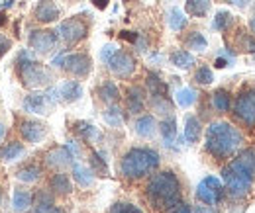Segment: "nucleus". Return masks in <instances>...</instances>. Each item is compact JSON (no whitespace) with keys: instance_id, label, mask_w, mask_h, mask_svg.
Wrapping results in <instances>:
<instances>
[{"instance_id":"42","label":"nucleus","mask_w":255,"mask_h":213,"mask_svg":"<svg viewBox=\"0 0 255 213\" xmlns=\"http://www.w3.org/2000/svg\"><path fill=\"white\" fill-rule=\"evenodd\" d=\"M120 39H124V41H128V43H137V39H139V33L137 31H128V30H124V31H120V35H118Z\"/></svg>"},{"instance_id":"24","label":"nucleus","mask_w":255,"mask_h":213,"mask_svg":"<svg viewBox=\"0 0 255 213\" xmlns=\"http://www.w3.org/2000/svg\"><path fill=\"white\" fill-rule=\"evenodd\" d=\"M236 24H238V20H236V16L232 12L220 10V12H216V16L212 20V30H216L218 33H222V35H228L230 31H234Z\"/></svg>"},{"instance_id":"15","label":"nucleus","mask_w":255,"mask_h":213,"mask_svg":"<svg viewBox=\"0 0 255 213\" xmlns=\"http://www.w3.org/2000/svg\"><path fill=\"white\" fill-rule=\"evenodd\" d=\"M18 133L22 135V139L26 143H41L47 137V125L37 120L24 118L18 122Z\"/></svg>"},{"instance_id":"35","label":"nucleus","mask_w":255,"mask_h":213,"mask_svg":"<svg viewBox=\"0 0 255 213\" xmlns=\"http://www.w3.org/2000/svg\"><path fill=\"white\" fill-rule=\"evenodd\" d=\"M24 154V145L20 141H10L0 149V160L2 162H14Z\"/></svg>"},{"instance_id":"52","label":"nucleus","mask_w":255,"mask_h":213,"mask_svg":"<svg viewBox=\"0 0 255 213\" xmlns=\"http://www.w3.org/2000/svg\"><path fill=\"white\" fill-rule=\"evenodd\" d=\"M4 133H6V127H4V125H2V123H0V139H2V137H4Z\"/></svg>"},{"instance_id":"46","label":"nucleus","mask_w":255,"mask_h":213,"mask_svg":"<svg viewBox=\"0 0 255 213\" xmlns=\"http://www.w3.org/2000/svg\"><path fill=\"white\" fill-rule=\"evenodd\" d=\"M224 4H232V6H236V8H240V10H246L250 4H252V0H222Z\"/></svg>"},{"instance_id":"13","label":"nucleus","mask_w":255,"mask_h":213,"mask_svg":"<svg viewBox=\"0 0 255 213\" xmlns=\"http://www.w3.org/2000/svg\"><path fill=\"white\" fill-rule=\"evenodd\" d=\"M234 39L232 43H228L226 49H230L232 53H246V55H255V35L252 31H248V28L238 26L234 30Z\"/></svg>"},{"instance_id":"20","label":"nucleus","mask_w":255,"mask_h":213,"mask_svg":"<svg viewBox=\"0 0 255 213\" xmlns=\"http://www.w3.org/2000/svg\"><path fill=\"white\" fill-rule=\"evenodd\" d=\"M202 137V120L194 114H187L185 116V133H183V139L189 143V145H194L198 143Z\"/></svg>"},{"instance_id":"47","label":"nucleus","mask_w":255,"mask_h":213,"mask_svg":"<svg viewBox=\"0 0 255 213\" xmlns=\"http://www.w3.org/2000/svg\"><path fill=\"white\" fill-rule=\"evenodd\" d=\"M232 61H234V57H216L214 59V67L216 69H226Z\"/></svg>"},{"instance_id":"38","label":"nucleus","mask_w":255,"mask_h":213,"mask_svg":"<svg viewBox=\"0 0 255 213\" xmlns=\"http://www.w3.org/2000/svg\"><path fill=\"white\" fill-rule=\"evenodd\" d=\"M192 80L198 86H210L214 82V72H212V69L208 65H198L194 74H192Z\"/></svg>"},{"instance_id":"4","label":"nucleus","mask_w":255,"mask_h":213,"mask_svg":"<svg viewBox=\"0 0 255 213\" xmlns=\"http://www.w3.org/2000/svg\"><path fill=\"white\" fill-rule=\"evenodd\" d=\"M161 154L151 147H131L118 162V174L126 182H139L159 170Z\"/></svg>"},{"instance_id":"49","label":"nucleus","mask_w":255,"mask_h":213,"mask_svg":"<svg viewBox=\"0 0 255 213\" xmlns=\"http://www.w3.org/2000/svg\"><path fill=\"white\" fill-rule=\"evenodd\" d=\"M108 2H110V0H93V4H95L98 10H104V8L108 6Z\"/></svg>"},{"instance_id":"45","label":"nucleus","mask_w":255,"mask_h":213,"mask_svg":"<svg viewBox=\"0 0 255 213\" xmlns=\"http://www.w3.org/2000/svg\"><path fill=\"white\" fill-rule=\"evenodd\" d=\"M114 51H116V47H114V45H110V43H108V45H104V47H102V51H100V59H102V63L108 61V59L112 57V53H114Z\"/></svg>"},{"instance_id":"19","label":"nucleus","mask_w":255,"mask_h":213,"mask_svg":"<svg viewBox=\"0 0 255 213\" xmlns=\"http://www.w3.org/2000/svg\"><path fill=\"white\" fill-rule=\"evenodd\" d=\"M157 129H159L157 120H155V116H151V114H141V116L135 120V123H133V131H135V135L141 137V139H151V137L157 133Z\"/></svg>"},{"instance_id":"43","label":"nucleus","mask_w":255,"mask_h":213,"mask_svg":"<svg viewBox=\"0 0 255 213\" xmlns=\"http://www.w3.org/2000/svg\"><path fill=\"white\" fill-rule=\"evenodd\" d=\"M10 49H12V39L0 33V57H4V55L10 51Z\"/></svg>"},{"instance_id":"44","label":"nucleus","mask_w":255,"mask_h":213,"mask_svg":"<svg viewBox=\"0 0 255 213\" xmlns=\"http://www.w3.org/2000/svg\"><path fill=\"white\" fill-rule=\"evenodd\" d=\"M165 213H192V208L187 202H181V204H177L175 208H171L169 212H165Z\"/></svg>"},{"instance_id":"14","label":"nucleus","mask_w":255,"mask_h":213,"mask_svg":"<svg viewBox=\"0 0 255 213\" xmlns=\"http://www.w3.org/2000/svg\"><path fill=\"white\" fill-rule=\"evenodd\" d=\"M124 104H126V112L131 116H141L145 112L147 106V90L143 86L131 84L126 88V96H124Z\"/></svg>"},{"instance_id":"53","label":"nucleus","mask_w":255,"mask_h":213,"mask_svg":"<svg viewBox=\"0 0 255 213\" xmlns=\"http://www.w3.org/2000/svg\"><path fill=\"white\" fill-rule=\"evenodd\" d=\"M2 198H4V190H2V186H0V204H2Z\"/></svg>"},{"instance_id":"5","label":"nucleus","mask_w":255,"mask_h":213,"mask_svg":"<svg viewBox=\"0 0 255 213\" xmlns=\"http://www.w3.org/2000/svg\"><path fill=\"white\" fill-rule=\"evenodd\" d=\"M230 122H234L244 133L255 131V82L246 80L240 84L232 98Z\"/></svg>"},{"instance_id":"25","label":"nucleus","mask_w":255,"mask_h":213,"mask_svg":"<svg viewBox=\"0 0 255 213\" xmlns=\"http://www.w3.org/2000/svg\"><path fill=\"white\" fill-rule=\"evenodd\" d=\"M73 131H75V135L81 139V141H85V143H96L102 135H100V131H98V127H95L93 123L89 122H75L73 123Z\"/></svg>"},{"instance_id":"31","label":"nucleus","mask_w":255,"mask_h":213,"mask_svg":"<svg viewBox=\"0 0 255 213\" xmlns=\"http://www.w3.org/2000/svg\"><path fill=\"white\" fill-rule=\"evenodd\" d=\"M149 108L153 114H159L163 118L173 116V100L171 96H153L149 98Z\"/></svg>"},{"instance_id":"23","label":"nucleus","mask_w":255,"mask_h":213,"mask_svg":"<svg viewBox=\"0 0 255 213\" xmlns=\"http://www.w3.org/2000/svg\"><path fill=\"white\" fill-rule=\"evenodd\" d=\"M145 90L149 94V98H153V96H169L167 82L161 78L155 71H149L145 74Z\"/></svg>"},{"instance_id":"37","label":"nucleus","mask_w":255,"mask_h":213,"mask_svg":"<svg viewBox=\"0 0 255 213\" xmlns=\"http://www.w3.org/2000/svg\"><path fill=\"white\" fill-rule=\"evenodd\" d=\"M16 176H18V180H22V182H26V184L37 182V180L41 178V166L35 164V162H28V164H24V166L16 172Z\"/></svg>"},{"instance_id":"16","label":"nucleus","mask_w":255,"mask_h":213,"mask_svg":"<svg viewBox=\"0 0 255 213\" xmlns=\"http://www.w3.org/2000/svg\"><path fill=\"white\" fill-rule=\"evenodd\" d=\"M61 16V8L55 0H39L33 8V20L37 24H53Z\"/></svg>"},{"instance_id":"27","label":"nucleus","mask_w":255,"mask_h":213,"mask_svg":"<svg viewBox=\"0 0 255 213\" xmlns=\"http://www.w3.org/2000/svg\"><path fill=\"white\" fill-rule=\"evenodd\" d=\"M71 176H73V180L79 184L81 188H91V186L95 184V174H93V170H91L89 166L81 164V162H73V166H71Z\"/></svg>"},{"instance_id":"39","label":"nucleus","mask_w":255,"mask_h":213,"mask_svg":"<svg viewBox=\"0 0 255 213\" xmlns=\"http://www.w3.org/2000/svg\"><path fill=\"white\" fill-rule=\"evenodd\" d=\"M187 24H189V20L185 18V12L179 10V8H171V12H169V28L173 31H183L187 28Z\"/></svg>"},{"instance_id":"41","label":"nucleus","mask_w":255,"mask_h":213,"mask_svg":"<svg viewBox=\"0 0 255 213\" xmlns=\"http://www.w3.org/2000/svg\"><path fill=\"white\" fill-rule=\"evenodd\" d=\"M108 213H143L137 206H133V204H129V202H116Z\"/></svg>"},{"instance_id":"2","label":"nucleus","mask_w":255,"mask_h":213,"mask_svg":"<svg viewBox=\"0 0 255 213\" xmlns=\"http://www.w3.org/2000/svg\"><path fill=\"white\" fill-rule=\"evenodd\" d=\"M143 198L149 204L151 210L159 213L169 212L177 204L183 202V184L177 172L165 168V170H155L143 188Z\"/></svg>"},{"instance_id":"54","label":"nucleus","mask_w":255,"mask_h":213,"mask_svg":"<svg viewBox=\"0 0 255 213\" xmlns=\"http://www.w3.org/2000/svg\"><path fill=\"white\" fill-rule=\"evenodd\" d=\"M51 213H63V212H59V210H53Z\"/></svg>"},{"instance_id":"51","label":"nucleus","mask_w":255,"mask_h":213,"mask_svg":"<svg viewBox=\"0 0 255 213\" xmlns=\"http://www.w3.org/2000/svg\"><path fill=\"white\" fill-rule=\"evenodd\" d=\"M6 22H8L6 14H4V12H0V28H2V26H6Z\"/></svg>"},{"instance_id":"36","label":"nucleus","mask_w":255,"mask_h":213,"mask_svg":"<svg viewBox=\"0 0 255 213\" xmlns=\"http://www.w3.org/2000/svg\"><path fill=\"white\" fill-rule=\"evenodd\" d=\"M102 118H104V122L108 123L110 127H122V125H124V122H126L124 112H122V108H120L118 104L106 106V110H104Z\"/></svg>"},{"instance_id":"30","label":"nucleus","mask_w":255,"mask_h":213,"mask_svg":"<svg viewBox=\"0 0 255 213\" xmlns=\"http://www.w3.org/2000/svg\"><path fill=\"white\" fill-rule=\"evenodd\" d=\"M183 45L187 47V49H191V51H206V47H208V39L204 37V33L198 30H192L189 33H185V37H183Z\"/></svg>"},{"instance_id":"18","label":"nucleus","mask_w":255,"mask_h":213,"mask_svg":"<svg viewBox=\"0 0 255 213\" xmlns=\"http://www.w3.org/2000/svg\"><path fill=\"white\" fill-rule=\"evenodd\" d=\"M49 104H51V100L47 98L45 92H32V94L26 96L24 102H22V106H24L26 112H30V114H39V116L49 114V112H47V110H49Z\"/></svg>"},{"instance_id":"32","label":"nucleus","mask_w":255,"mask_h":213,"mask_svg":"<svg viewBox=\"0 0 255 213\" xmlns=\"http://www.w3.org/2000/svg\"><path fill=\"white\" fill-rule=\"evenodd\" d=\"M212 8L210 0H187L185 2V12L192 18H206Z\"/></svg>"},{"instance_id":"12","label":"nucleus","mask_w":255,"mask_h":213,"mask_svg":"<svg viewBox=\"0 0 255 213\" xmlns=\"http://www.w3.org/2000/svg\"><path fill=\"white\" fill-rule=\"evenodd\" d=\"M43 162H45L47 168H51L55 172H63L65 168L73 166L75 156H73V152L69 151L67 145H61V147L57 145V147H53V149H49V151L45 152Z\"/></svg>"},{"instance_id":"21","label":"nucleus","mask_w":255,"mask_h":213,"mask_svg":"<svg viewBox=\"0 0 255 213\" xmlns=\"http://www.w3.org/2000/svg\"><path fill=\"white\" fill-rule=\"evenodd\" d=\"M96 98L106 104V106H112V104H118L120 100V88L116 86L114 80H104L96 86Z\"/></svg>"},{"instance_id":"33","label":"nucleus","mask_w":255,"mask_h":213,"mask_svg":"<svg viewBox=\"0 0 255 213\" xmlns=\"http://www.w3.org/2000/svg\"><path fill=\"white\" fill-rule=\"evenodd\" d=\"M89 168L93 170L95 176H102V178H104V176H110V174H108L106 158L98 151H95V149H91V152H89Z\"/></svg>"},{"instance_id":"6","label":"nucleus","mask_w":255,"mask_h":213,"mask_svg":"<svg viewBox=\"0 0 255 213\" xmlns=\"http://www.w3.org/2000/svg\"><path fill=\"white\" fill-rule=\"evenodd\" d=\"M16 74L22 82V86L37 90L43 86H49L53 82V72L33 57L30 51H20L16 59Z\"/></svg>"},{"instance_id":"50","label":"nucleus","mask_w":255,"mask_h":213,"mask_svg":"<svg viewBox=\"0 0 255 213\" xmlns=\"http://www.w3.org/2000/svg\"><path fill=\"white\" fill-rule=\"evenodd\" d=\"M248 28H250V31L255 35V16L254 18H250V22H248Z\"/></svg>"},{"instance_id":"1","label":"nucleus","mask_w":255,"mask_h":213,"mask_svg":"<svg viewBox=\"0 0 255 213\" xmlns=\"http://www.w3.org/2000/svg\"><path fill=\"white\" fill-rule=\"evenodd\" d=\"M248 145L246 133L230 120H212L204 131V152L224 166Z\"/></svg>"},{"instance_id":"11","label":"nucleus","mask_w":255,"mask_h":213,"mask_svg":"<svg viewBox=\"0 0 255 213\" xmlns=\"http://www.w3.org/2000/svg\"><path fill=\"white\" fill-rule=\"evenodd\" d=\"M59 41V35L57 31L53 30H33L28 37V45L33 53H41V55H47L55 49Z\"/></svg>"},{"instance_id":"7","label":"nucleus","mask_w":255,"mask_h":213,"mask_svg":"<svg viewBox=\"0 0 255 213\" xmlns=\"http://www.w3.org/2000/svg\"><path fill=\"white\" fill-rule=\"evenodd\" d=\"M89 31H91L89 14H77V16H71L59 24L57 35L67 47H75L89 37Z\"/></svg>"},{"instance_id":"55","label":"nucleus","mask_w":255,"mask_h":213,"mask_svg":"<svg viewBox=\"0 0 255 213\" xmlns=\"http://www.w3.org/2000/svg\"><path fill=\"white\" fill-rule=\"evenodd\" d=\"M124 2H129V0H124Z\"/></svg>"},{"instance_id":"28","label":"nucleus","mask_w":255,"mask_h":213,"mask_svg":"<svg viewBox=\"0 0 255 213\" xmlns=\"http://www.w3.org/2000/svg\"><path fill=\"white\" fill-rule=\"evenodd\" d=\"M49 190L55 194V196H69L73 192V182L69 178V174L65 172H55L51 178H49Z\"/></svg>"},{"instance_id":"3","label":"nucleus","mask_w":255,"mask_h":213,"mask_svg":"<svg viewBox=\"0 0 255 213\" xmlns=\"http://www.w3.org/2000/svg\"><path fill=\"white\" fill-rule=\"evenodd\" d=\"M222 184L226 190V200L234 204H246L255 190V172L244 164L238 156L228 160L222 166Z\"/></svg>"},{"instance_id":"9","label":"nucleus","mask_w":255,"mask_h":213,"mask_svg":"<svg viewBox=\"0 0 255 213\" xmlns=\"http://www.w3.org/2000/svg\"><path fill=\"white\" fill-rule=\"evenodd\" d=\"M194 196L200 204H206V206H212V208H218L226 202V190H224L222 178L218 176H206L202 178L196 190H194Z\"/></svg>"},{"instance_id":"26","label":"nucleus","mask_w":255,"mask_h":213,"mask_svg":"<svg viewBox=\"0 0 255 213\" xmlns=\"http://www.w3.org/2000/svg\"><path fill=\"white\" fill-rule=\"evenodd\" d=\"M12 206H14V212L16 213L30 212L33 206V194L30 192V190H26V188H18V190H14Z\"/></svg>"},{"instance_id":"29","label":"nucleus","mask_w":255,"mask_h":213,"mask_svg":"<svg viewBox=\"0 0 255 213\" xmlns=\"http://www.w3.org/2000/svg\"><path fill=\"white\" fill-rule=\"evenodd\" d=\"M169 61L171 65H175L177 69H183V71H189L196 65V59L189 49H173L169 53Z\"/></svg>"},{"instance_id":"10","label":"nucleus","mask_w":255,"mask_h":213,"mask_svg":"<svg viewBox=\"0 0 255 213\" xmlns=\"http://www.w3.org/2000/svg\"><path fill=\"white\" fill-rule=\"evenodd\" d=\"M104 65H106L108 71H110L116 78H120V80L131 78L133 72H135V69H137V61H135V57L131 55V51H128V49H118V47H116V51L112 53V57L104 63Z\"/></svg>"},{"instance_id":"22","label":"nucleus","mask_w":255,"mask_h":213,"mask_svg":"<svg viewBox=\"0 0 255 213\" xmlns=\"http://www.w3.org/2000/svg\"><path fill=\"white\" fill-rule=\"evenodd\" d=\"M83 96V86L79 80H65L57 86V98L65 104H73Z\"/></svg>"},{"instance_id":"8","label":"nucleus","mask_w":255,"mask_h":213,"mask_svg":"<svg viewBox=\"0 0 255 213\" xmlns=\"http://www.w3.org/2000/svg\"><path fill=\"white\" fill-rule=\"evenodd\" d=\"M53 65L59 67V69H63L65 72L69 76H73V78H87L91 74V71H93V59H91V55L89 53H83V51H79V53H67V55L61 53V55H57L53 59Z\"/></svg>"},{"instance_id":"40","label":"nucleus","mask_w":255,"mask_h":213,"mask_svg":"<svg viewBox=\"0 0 255 213\" xmlns=\"http://www.w3.org/2000/svg\"><path fill=\"white\" fill-rule=\"evenodd\" d=\"M175 100H177V104L181 108H191L194 102H198V94L192 90V88H181V90L177 92Z\"/></svg>"},{"instance_id":"17","label":"nucleus","mask_w":255,"mask_h":213,"mask_svg":"<svg viewBox=\"0 0 255 213\" xmlns=\"http://www.w3.org/2000/svg\"><path fill=\"white\" fill-rule=\"evenodd\" d=\"M232 98L234 94L228 86H220L212 94H208V102H210V108L216 116H226L230 114V108H232Z\"/></svg>"},{"instance_id":"34","label":"nucleus","mask_w":255,"mask_h":213,"mask_svg":"<svg viewBox=\"0 0 255 213\" xmlns=\"http://www.w3.org/2000/svg\"><path fill=\"white\" fill-rule=\"evenodd\" d=\"M159 133L161 137H163V141H165V145L167 147H173L175 137H177V122H175L173 116L163 118V122L159 123Z\"/></svg>"},{"instance_id":"48","label":"nucleus","mask_w":255,"mask_h":213,"mask_svg":"<svg viewBox=\"0 0 255 213\" xmlns=\"http://www.w3.org/2000/svg\"><path fill=\"white\" fill-rule=\"evenodd\" d=\"M192 213H218L216 212V208H212V206H206V204H202V206H196Z\"/></svg>"}]
</instances>
